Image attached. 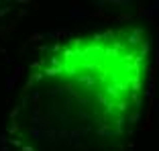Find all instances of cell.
<instances>
[{
  "instance_id": "1",
  "label": "cell",
  "mask_w": 159,
  "mask_h": 151,
  "mask_svg": "<svg viewBox=\"0 0 159 151\" xmlns=\"http://www.w3.org/2000/svg\"><path fill=\"white\" fill-rule=\"evenodd\" d=\"M145 64L147 43L139 33L106 31L61 47L47 76L82 102L100 127L114 129L137 110Z\"/></svg>"
}]
</instances>
